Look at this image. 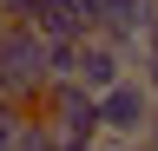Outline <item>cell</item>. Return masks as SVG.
Masks as SVG:
<instances>
[{
    "label": "cell",
    "mask_w": 158,
    "mask_h": 151,
    "mask_svg": "<svg viewBox=\"0 0 158 151\" xmlns=\"http://www.w3.org/2000/svg\"><path fill=\"white\" fill-rule=\"evenodd\" d=\"M33 118H46L66 145H99L106 138V131H99V99L79 79H46L40 99H33Z\"/></svg>",
    "instance_id": "6da1fadb"
},
{
    "label": "cell",
    "mask_w": 158,
    "mask_h": 151,
    "mask_svg": "<svg viewBox=\"0 0 158 151\" xmlns=\"http://www.w3.org/2000/svg\"><path fill=\"white\" fill-rule=\"evenodd\" d=\"M0 85H7L27 112L40 99V85H46V40H40L27 20H7V26H0Z\"/></svg>",
    "instance_id": "7a4b0ae2"
},
{
    "label": "cell",
    "mask_w": 158,
    "mask_h": 151,
    "mask_svg": "<svg viewBox=\"0 0 158 151\" xmlns=\"http://www.w3.org/2000/svg\"><path fill=\"white\" fill-rule=\"evenodd\" d=\"M152 112H158V99L138 85V72H125L118 85L99 92V131H106V138L138 145V138H145V125H152Z\"/></svg>",
    "instance_id": "3957f363"
},
{
    "label": "cell",
    "mask_w": 158,
    "mask_h": 151,
    "mask_svg": "<svg viewBox=\"0 0 158 151\" xmlns=\"http://www.w3.org/2000/svg\"><path fill=\"white\" fill-rule=\"evenodd\" d=\"M152 26H158V0H92V33H106L125 59L145 53Z\"/></svg>",
    "instance_id": "277c9868"
},
{
    "label": "cell",
    "mask_w": 158,
    "mask_h": 151,
    "mask_svg": "<svg viewBox=\"0 0 158 151\" xmlns=\"http://www.w3.org/2000/svg\"><path fill=\"white\" fill-rule=\"evenodd\" d=\"M125 72H132V59H125V53L106 40V33H86V40H79V53H73V79L86 85L92 99H99L106 85H118Z\"/></svg>",
    "instance_id": "5b68a950"
},
{
    "label": "cell",
    "mask_w": 158,
    "mask_h": 151,
    "mask_svg": "<svg viewBox=\"0 0 158 151\" xmlns=\"http://www.w3.org/2000/svg\"><path fill=\"white\" fill-rule=\"evenodd\" d=\"M59 145H66V138H59L46 118H33V112H27V118H20V131H13V151H59Z\"/></svg>",
    "instance_id": "8992f818"
},
{
    "label": "cell",
    "mask_w": 158,
    "mask_h": 151,
    "mask_svg": "<svg viewBox=\"0 0 158 151\" xmlns=\"http://www.w3.org/2000/svg\"><path fill=\"white\" fill-rule=\"evenodd\" d=\"M132 72H138V85L158 99V46H145V53H138V59H132Z\"/></svg>",
    "instance_id": "52a82bcc"
},
{
    "label": "cell",
    "mask_w": 158,
    "mask_h": 151,
    "mask_svg": "<svg viewBox=\"0 0 158 151\" xmlns=\"http://www.w3.org/2000/svg\"><path fill=\"white\" fill-rule=\"evenodd\" d=\"M20 118H27L20 105H7V112H0V151H13V131H20Z\"/></svg>",
    "instance_id": "ba28073f"
},
{
    "label": "cell",
    "mask_w": 158,
    "mask_h": 151,
    "mask_svg": "<svg viewBox=\"0 0 158 151\" xmlns=\"http://www.w3.org/2000/svg\"><path fill=\"white\" fill-rule=\"evenodd\" d=\"M92 151H138V145H125V138H99Z\"/></svg>",
    "instance_id": "9c48e42d"
},
{
    "label": "cell",
    "mask_w": 158,
    "mask_h": 151,
    "mask_svg": "<svg viewBox=\"0 0 158 151\" xmlns=\"http://www.w3.org/2000/svg\"><path fill=\"white\" fill-rule=\"evenodd\" d=\"M138 151H158V138H138Z\"/></svg>",
    "instance_id": "30bf717a"
},
{
    "label": "cell",
    "mask_w": 158,
    "mask_h": 151,
    "mask_svg": "<svg viewBox=\"0 0 158 151\" xmlns=\"http://www.w3.org/2000/svg\"><path fill=\"white\" fill-rule=\"evenodd\" d=\"M59 151H92V145H59Z\"/></svg>",
    "instance_id": "8fae6325"
},
{
    "label": "cell",
    "mask_w": 158,
    "mask_h": 151,
    "mask_svg": "<svg viewBox=\"0 0 158 151\" xmlns=\"http://www.w3.org/2000/svg\"><path fill=\"white\" fill-rule=\"evenodd\" d=\"M145 46H158V26H152V40H145Z\"/></svg>",
    "instance_id": "7c38bea8"
},
{
    "label": "cell",
    "mask_w": 158,
    "mask_h": 151,
    "mask_svg": "<svg viewBox=\"0 0 158 151\" xmlns=\"http://www.w3.org/2000/svg\"><path fill=\"white\" fill-rule=\"evenodd\" d=\"M0 26H7V13H0Z\"/></svg>",
    "instance_id": "4fadbf2b"
}]
</instances>
